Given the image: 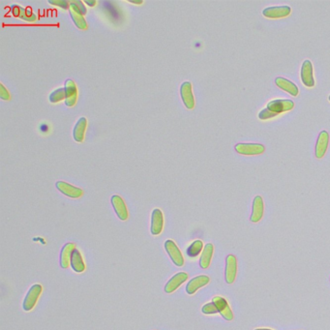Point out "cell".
Masks as SVG:
<instances>
[{"mask_svg": "<svg viewBox=\"0 0 330 330\" xmlns=\"http://www.w3.org/2000/svg\"><path fill=\"white\" fill-rule=\"evenodd\" d=\"M212 302L216 305L219 314L226 320L231 322L233 320V313L231 311V307L228 303V301L222 297H214L212 299Z\"/></svg>", "mask_w": 330, "mask_h": 330, "instance_id": "11", "label": "cell"}, {"mask_svg": "<svg viewBox=\"0 0 330 330\" xmlns=\"http://www.w3.org/2000/svg\"><path fill=\"white\" fill-rule=\"evenodd\" d=\"M51 4H54V5H56V6H58V7H61V8H63V9H68L69 7H70V2H68V1H64V0H50L49 1Z\"/></svg>", "mask_w": 330, "mask_h": 330, "instance_id": "30", "label": "cell"}, {"mask_svg": "<svg viewBox=\"0 0 330 330\" xmlns=\"http://www.w3.org/2000/svg\"><path fill=\"white\" fill-rule=\"evenodd\" d=\"M39 131L42 133L43 135H46L50 132V125L47 122H42L39 125Z\"/></svg>", "mask_w": 330, "mask_h": 330, "instance_id": "32", "label": "cell"}, {"mask_svg": "<svg viewBox=\"0 0 330 330\" xmlns=\"http://www.w3.org/2000/svg\"><path fill=\"white\" fill-rule=\"evenodd\" d=\"M234 148L238 154L245 156L261 155L265 151L264 144L261 143H238Z\"/></svg>", "mask_w": 330, "mask_h": 330, "instance_id": "3", "label": "cell"}, {"mask_svg": "<svg viewBox=\"0 0 330 330\" xmlns=\"http://www.w3.org/2000/svg\"><path fill=\"white\" fill-rule=\"evenodd\" d=\"M71 267L77 273H82L85 270V264L80 250L75 249L71 259Z\"/></svg>", "mask_w": 330, "mask_h": 330, "instance_id": "22", "label": "cell"}, {"mask_svg": "<svg viewBox=\"0 0 330 330\" xmlns=\"http://www.w3.org/2000/svg\"><path fill=\"white\" fill-rule=\"evenodd\" d=\"M70 8L74 9L75 11L81 13L82 15H86V8L85 6L83 5V2L82 1H80V0H76V1H70Z\"/></svg>", "mask_w": 330, "mask_h": 330, "instance_id": "26", "label": "cell"}, {"mask_svg": "<svg viewBox=\"0 0 330 330\" xmlns=\"http://www.w3.org/2000/svg\"><path fill=\"white\" fill-rule=\"evenodd\" d=\"M187 280H188V274L186 272H178V273H176L165 284V293L166 294H172V293H174Z\"/></svg>", "mask_w": 330, "mask_h": 330, "instance_id": "12", "label": "cell"}, {"mask_svg": "<svg viewBox=\"0 0 330 330\" xmlns=\"http://www.w3.org/2000/svg\"><path fill=\"white\" fill-rule=\"evenodd\" d=\"M237 274V259L233 255H229L226 258L225 279L228 284H232L236 279Z\"/></svg>", "mask_w": 330, "mask_h": 330, "instance_id": "14", "label": "cell"}, {"mask_svg": "<svg viewBox=\"0 0 330 330\" xmlns=\"http://www.w3.org/2000/svg\"><path fill=\"white\" fill-rule=\"evenodd\" d=\"M329 144H330V134L327 131H322L318 136L315 148V155L318 159H322L326 155L329 149Z\"/></svg>", "mask_w": 330, "mask_h": 330, "instance_id": "8", "label": "cell"}, {"mask_svg": "<svg viewBox=\"0 0 330 330\" xmlns=\"http://www.w3.org/2000/svg\"><path fill=\"white\" fill-rule=\"evenodd\" d=\"M86 127H87V119L85 117H81L78 120V122L76 123L74 131H73L74 139L77 142H82L83 141Z\"/></svg>", "mask_w": 330, "mask_h": 330, "instance_id": "21", "label": "cell"}, {"mask_svg": "<svg viewBox=\"0 0 330 330\" xmlns=\"http://www.w3.org/2000/svg\"><path fill=\"white\" fill-rule=\"evenodd\" d=\"M70 15L72 17V20L74 22V24L76 25V27L79 28V29H82V30H84L87 28V24L83 18V15H82L81 13L75 11L74 9L70 8Z\"/></svg>", "mask_w": 330, "mask_h": 330, "instance_id": "23", "label": "cell"}, {"mask_svg": "<svg viewBox=\"0 0 330 330\" xmlns=\"http://www.w3.org/2000/svg\"><path fill=\"white\" fill-rule=\"evenodd\" d=\"M21 11H22V7L20 6H14L13 7V14L15 17H20L21 16Z\"/></svg>", "mask_w": 330, "mask_h": 330, "instance_id": "33", "label": "cell"}, {"mask_svg": "<svg viewBox=\"0 0 330 330\" xmlns=\"http://www.w3.org/2000/svg\"><path fill=\"white\" fill-rule=\"evenodd\" d=\"M164 229V214L161 209L155 208L151 214L150 231L152 235H159Z\"/></svg>", "mask_w": 330, "mask_h": 330, "instance_id": "9", "label": "cell"}, {"mask_svg": "<svg viewBox=\"0 0 330 330\" xmlns=\"http://www.w3.org/2000/svg\"><path fill=\"white\" fill-rule=\"evenodd\" d=\"M300 78L302 83L306 87H314L315 86V77H314V68L313 64L309 59H306L303 61L301 71H300Z\"/></svg>", "mask_w": 330, "mask_h": 330, "instance_id": "6", "label": "cell"}, {"mask_svg": "<svg viewBox=\"0 0 330 330\" xmlns=\"http://www.w3.org/2000/svg\"><path fill=\"white\" fill-rule=\"evenodd\" d=\"M65 99H66V92H65V88H62V87L57 88L56 90L52 92L50 95V102L53 104L59 103L60 101Z\"/></svg>", "mask_w": 330, "mask_h": 330, "instance_id": "25", "label": "cell"}, {"mask_svg": "<svg viewBox=\"0 0 330 330\" xmlns=\"http://www.w3.org/2000/svg\"><path fill=\"white\" fill-rule=\"evenodd\" d=\"M201 312H202L204 315H214V314L219 313V312H218V309H217V307H216V305H215L213 302L206 303L205 305H203L202 308H201Z\"/></svg>", "mask_w": 330, "mask_h": 330, "instance_id": "28", "label": "cell"}, {"mask_svg": "<svg viewBox=\"0 0 330 330\" xmlns=\"http://www.w3.org/2000/svg\"><path fill=\"white\" fill-rule=\"evenodd\" d=\"M264 199L261 196H257V197H255L254 200H253L252 214H251V217H250V221L252 223L260 222L264 217Z\"/></svg>", "mask_w": 330, "mask_h": 330, "instance_id": "16", "label": "cell"}, {"mask_svg": "<svg viewBox=\"0 0 330 330\" xmlns=\"http://www.w3.org/2000/svg\"><path fill=\"white\" fill-rule=\"evenodd\" d=\"M294 108H295L294 101L287 99L272 100L266 106V109H268L269 110H271L272 112H274L277 115H279L281 113H284V112H287V111H290Z\"/></svg>", "mask_w": 330, "mask_h": 330, "instance_id": "5", "label": "cell"}, {"mask_svg": "<svg viewBox=\"0 0 330 330\" xmlns=\"http://www.w3.org/2000/svg\"><path fill=\"white\" fill-rule=\"evenodd\" d=\"M56 188L61 192L63 195L72 198H80L83 195L82 189L73 186L65 181H57Z\"/></svg>", "mask_w": 330, "mask_h": 330, "instance_id": "13", "label": "cell"}, {"mask_svg": "<svg viewBox=\"0 0 330 330\" xmlns=\"http://www.w3.org/2000/svg\"><path fill=\"white\" fill-rule=\"evenodd\" d=\"M20 18L22 20H24V21H27V22H35L37 20L36 15H34L33 13L30 11L29 8H27V9L22 8Z\"/></svg>", "mask_w": 330, "mask_h": 330, "instance_id": "27", "label": "cell"}, {"mask_svg": "<svg viewBox=\"0 0 330 330\" xmlns=\"http://www.w3.org/2000/svg\"><path fill=\"white\" fill-rule=\"evenodd\" d=\"M64 88L66 92V99H65L66 106L74 107L78 100V88L75 82L72 80H67Z\"/></svg>", "mask_w": 330, "mask_h": 330, "instance_id": "18", "label": "cell"}, {"mask_svg": "<svg viewBox=\"0 0 330 330\" xmlns=\"http://www.w3.org/2000/svg\"><path fill=\"white\" fill-rule=\"evenodd\" d=\"M275 84L282 90L291 94L292 96H297L299 93V89L297 84L290 80H287L282 77H278L275 79Z\"/></svg>", "mask_w": 330, "mask_h": 330, "instance_id": "17", "label": "cell"}, {"mask_svg": "<svg viewBox=\"0 0 330 330\" xmlns=\"http://www.w3.org/2000/svg\"><path fill=\"white\" fill-rule=\"evenodd\" d=\"M165 252L167 253L168 257L170 258V260L172 261V263L175 264L176 266L180 267L184 265V257L180 251V249L178 248V246L176 245V243L171 240V239H167L165 242Z\"/></svg>", "mask_w": 330, "mask_h": 330, "instance_id": "2", "label": "cell"}, {"mask_svg": "<svg viewBox=\"0 0 330 330\" xmlns=\"http://www.w3.org/2000/svg\"><path fill=\"white\" fill-rule=\"evenodd\" d=\"M202 248H203V242L201 240H196L187 249V255L191 258H195L201 253Z\"/></svg>", "mask_w": 330, "mask_h": 330, "instance_id": "24", "label": "cell"}, {"mask_svg": "<svg viewBox=\"0 0 330 330\" xmlns=\"http://www.w3.org/2000/svg\"><path fill=\"white\" fill-rule=\"evenodd\" d=\"M85 4L89 5L90 7H94L96 4H97V1L96 0H93V1H90V0H86L85 1Z\"/></svg>", "mask_w": 330, "mask_h": 330, "instance_id": "34", "label": "cell"}, {"mask_svg": "<svg viewBox=\"0 0 330 330\" xmlns=\"http://www.w3.org/2000/svg\"><path fill=\"white\" fill-rule=\"evenodd\" d=\"M129 2H130V3H132V4H138V5H139V4H142V3H143V1H142V0H129Z\"/></svg>", "mask_w": 330, "mask_h": 330, "instance_id": "35", "label": "cell"}, {"mask_svg": "<svg viewBox=\"0 0 330 330\" xmlns=\"http://www.w3.org/2000/svg\"><path fill=\"white\" fill-rule=\"evenodd\" d=\"M210 282V278L206 275H199L190 280L186 286V293L190 296L196 294L199 289L205 287Z\"/></svg>", "mask_w": 330, "mask_h": 330, "instance_id": "15", "label": "cell"}, {"mask_svg": "<svg viewBox=\"0 0 330 330\" xmlns=\"http://www.w3.org/2000/svg\"><path fill=\"white\" fill-rule=\"evenodd\" d=\"M292 8L288 5H280V6H271L264 9L263 15L267 19H284L291 15Z\"/></svg>", "mask_w": 330, "mask_h": 330, "instance_id": "4", "label": "cell"}, {"mask_svg": "<svg viewBox=\"0 0 330 330\" xmlns=\"http://www.w3.org/2000/svg\"><path fill=\"white\" fill-rule=\"evenodd\" d=\"M329 100H330V96H329Z\"/></svg>", "mask_w": 330, "mask_h": 330, "instance_id": "37", "label": "cell"}, {"mask_svg": "<svg viewBox=\"0 0 330 330\" xmlns=\"http://www.w3.org/2000/svg\"><path fill=\"white\" fill-rule=\"evenodd\" d=\"M110 200H111L112 207H113L117 217L121 221H126L129 217V212H128V209H127V206L125 204L124 199L118 195H113Z\"/></svg>", "mask_w": 330, "mask_h": 330, "instance_id": "10", "label": "cell"}, {"mask_svg": "<svg viewBox=\"0 0 330 330\" xmlns=\"http://www.w3.org/2000/svg\"><path fill=\"white\" fill-rule=\"evenodd\" d=\"M213 253H214V246L211 243H208L204 246L200 259H199V266L202 269H206L209 267V265L211 264L212 261V257H213Z\"/></svg>", "mask_w": 330, "mask_h": 330, "instance_id": "20", "label": "cell"}, {"mask_svg": "<svg viewBox=\"0 0 330 330\" xmlns=\"http://www.w3.org/2000/svg\"><path fill=\"white\" fill-rule=\"evenodd\" d=\"M180 95H181V99L183 101L184 106L188 110H192L195 108L196 102H195V97L193 94L192 83L190 82H185L181 84Z\"/></svg>", "mask_w": 330, "mask_h": 330, "instance_id": "7", "label": "cell"}, {"mask_svg": "<svg viewBox=\"0 0 330 330\" xmlns=\"http://www.w3.org/2000/svg\"><path fill=\"white\" fill-rule=\"evenodd\" d=\"M76 248V244L73 243V242H69V243H66L61 252H60V266L64 269L68 268L71 264V259H72V255H73V252L75 251Z\"/></svg>", "mask_w": 330, "mask_h": 330, "instance_id": "19", "label": "cell"}, {"mask_svg": "<svg viewBox=\"0 0 330 330\" xmlns=\"http://www.w3.org/2000/svg\"><path fill=\"white\" fill-rule=\"evenodd\" d=\"M42 292H43V287L40 284H35L29 289L23 303V309L26 312H30L31 310H33L34 307L36 306L38 302L39 297L42 295Z\"/></svg>", "mask_w": 330, "mask_h": 330, "instance_id": "1", "label": "cell"}, {"mask_svg": "<svg viewBox=\"0 0 330 330\" xmlns=\"http://www.w3.org/2000/svg\"><path fill=\"white\" fill-rule=\"evenodd\" d=\"M0 98L2 100H5V101L10 100V94L2 83L0 84Z\"/></svg>", "mask_w": 330, "mask_h": 330, "instance_id": "31", "label": "cell"}, {"mask_svg": "<svg viewBox=\"0 0 330 330\" xmlns=\"http://www.w3.org/2000/svg\"><path fill=\"white\" fill-rule=\"evenodd\" d=\"M269 330V329H257V330Z\"/></svg>", "mask_w": 330, "mask_h": 330, "instance_id": "36", "label": "cell"}, {"mask_svg": "<svg viewBox=\"0 0 330 330\" xmlns=\"http://www.w3.org/2000/svg\"><path fill=\"white\" fill-rule=\"evenodd\" d=\"M278 116L277 114H275L274 112H272L271 110H269L268 109H264L262 110L259 114H258V117L261 119V120H267V119H270V118H273V117H276Z\"/></svg>", "mask_w": 330, "mask_h": 330, "instance_id": "29", "label": "cell"}]
</instances>
